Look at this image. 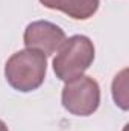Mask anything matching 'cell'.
<instances>
[{"label": "cell", "mask_w": 129, "mask_h": 131, "mask_svg": "<svg viewBox=\"0 0 129 131\" xmlns=\"http://www.w3.org/2000/svg\"><path fill=\"white\" fill-rule=\"evenodd\" d=\"M61 102L70 114L91 116L100 105V87L91 76L81 75L65 82Z\"/></svg>", "instance_id": "cell-3"}, {"label": "cell", "mask_w": 129, "mask_h": 131, "mask_svg": "<svg viewBox=\"0 0 129 131\" xmlns=\"http://www.w3.org/2000/svg\"><path fill=\"white\" fill-rule=\"evenodd\" d=\"M49 9H58L73 20H88L99 9L100 0H40Z\"/></svg>", "instance_id": "cell-5"}, {"label": "cell", "mask_w": 129, "mask_h": 131, "mask_svg": "<svg viewBox=\"0 0 129 131\" xmlns=\"http://www.w3.org/2000/svg\"><path fill=\"white\" fill-rule=\"evenodd\" d=\"M128 69H123L119 75H115L112 81V98L115 105L122 110H128Z\"/></svg>", "instance_id": "cell-6"}, {"label": "cell", "mask_w": 129, "mask_h": 131, "mask_svg": "<svg viewBox=\"0 0 129 131\" xmlns=\"http://www.w3.org/2000/svg\"><path fill=\"white\" fill-rule=\"evenodd\" d=\"M0 131H9L8 130V127H6V124H5L2 119H0Z\"/></svg>", "instance_id": "cell-7"}, {"label": "cell", "mask_w": 129, "mask_h": 131, "mask_svg": "<svg viewBox=\"0 0 129 131\" xmlns=\"http://www.w3.org/2000/svg\"><path fill=\"white\" fill-rule=\"evenodd\" d=\"M47 72L46 57L33 49H23L9 57L5 64V78L8 84L21 93L40 89Z\"/></svg>", "instance_id": "cell-1"}, {"label": "cell", "mask_w": 129, "mask_h": 131, "mask_svg": "<svg viewBox=\"0 0 129 131\" xmlns=\"http://www.w3.org/2000/svg\"><path fill=\"white\" fill-rule=\"evenodd\" d=\"M94 55L96 49L88 37L73 35L65 40L53 58V72L58 79L64 82L71 81L90 69L94 61Z\"/></svg>", "instance_id": "cell-2"}, {"label": "cell", "mask_w": 129, "mask_h": 131, "mask_svg": "<svg viewBox=\"0 0 129 131\" xmlns=\"http://www.w3.org/2000/svg\"><path fill=\"white\" fill-rule=\"evenodd\" d=\"M65 40L67 37L64 29L47 20L29 23L23 34V43L26 49L38 50L44 57H50L55 52H58Z\"/></svg>", "instance_id": "cell-4"}]
</instances>
